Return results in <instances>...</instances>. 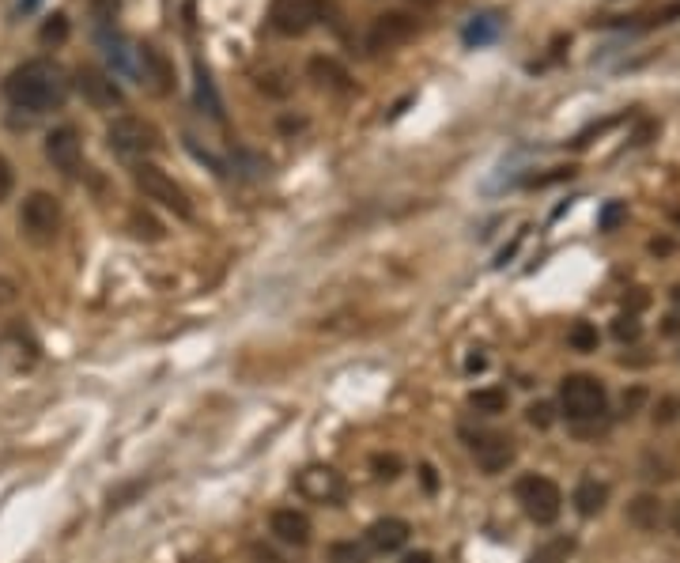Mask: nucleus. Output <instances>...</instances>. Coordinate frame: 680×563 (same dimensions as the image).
<instances>
[{
  "label": "nucleus",
  "mask_w": 680,
  "mask_h": 563,
  "mask_svg": "<svg viewBox=\"0 0 680 563\" xmlns=\"http://www.w3.org/2000/svg\"><path fill=\"white\" fill-rule=\"evenodd\" d=\"M310 80H314L318 87H329V91H352V76H348V68L333 57H310L306 65Z\"/></svg>",
  "instance_id": "a211bd4d"
},
{
  "label": "nucleus",
  "mask_w": 680,
  "mask_h": 563,
  "mask_svg": "<svg viewBox=\"0 0 680 563\" xmlns=\"http://www.w3.org/2000/svg\"><path fill=\"white\" fill-rule=\"evenodd\" d=\"M20 227L31 242H53L61 231V201L46 189H34L23 197V208H20Z\"/></svg>",
  "instance_id": "423d86ee"
},
{
  "label": "nucleus",
  "mask_w": 680,
  "mask_h": 563,
  "mask_svg": "<svg viewBox=\"0 0 680 563\" xmlns=\"http://www.w3.org/2000/svg\"><path fill=\"white\" fill-rule=\"evenodd\" d=\"M597 325L590 321H575L571 330H567V344H571L575 352H597Z\"/></svg>",
  "instance_id": "393cba45"
},
{
  "label": "nucleus",
  "mask_w": 680,
  "mask_h": 563,
  "mask_svg": "<svg viewBox=\"0 0 680 563\" xmlns=\"http://www.w3.org/2000/svg\"><path fill=\"white\" fill-rule=\"evenodd\" d=\"M4 95L15 110H27V114H49V110H61L65 99H68V76L57 61H46V57H34L23 61L20 68L8 72L4 80Z\"/></svg>",
  "instance_id": "f257e3e1"
},
{
  "label": "nucleus",
  "mask_w": 680,
  "mask_h": 563,
  "mask_svg": "<svg viewBox=\"0 0 680 563\" xmlns=\"http://www.w3.org/2000/svg\"><path fill=\"white\" fill-rule=\"evenodd\" d=\"M322 20V0H272L269 4V27L284 39H303Z\"/></svg>",
  "instance_id": "6e6552de"
},
{
  "label": "nucleus",
  "mask_w": 680,
  "mask_h": 563,
  "mask_svg": "<svg viewBox=\"0 0 680 563\" xmlns=\"http://www.w3.org/2000/svg\"><path fill=\"white\" fill-rule=\"evenodd\" d=\"M371 469H375L378 480H393V477H401V458H397V453H375Z\"/></svg>",
  "instance_id": "bb28decb"
},
{
  "label": "nucleus",
  "mask_w": 680,
  "mask_h": 563,
  "mask_svg": "<svg viewBox=\"0 0 680 563\" xmlns=\"http://www.w3.org/2000/svg\"><path fill=\"white\" fill-rule=\"evenodd\" d=\"M409 533H412V525L404 518H378L366 525L363 544H366V552H375V556H390L409 544Z\"/></svg>",
  "instance_id": "4468645a"
},
{
  "label": "nucleus",
  "mask_w": 680,
  "mask_h": 563,
  "mask_svg": "<svg viewBox=\"0 0 680 563\" xmlns=\"http://www.w3.org/2000/svg\"><path fill=\"white\" fill-rule=\"evenodd\" d=\"M325 556H329V563H366L371 559L366 544H356V541H333Z\"/></svg>",
  "instance_id": "5701e85b"
},
{
  "label": "nucleus",
  "mask_w": 680,
  "mask_h": 563,
  "mask_svg": "<svg viewBox=\"0 0 680 563\" xmlns=\"http://www.w3.org/2000/svg\"><path fill=\"white\" fill-rule=\"evenodd\" d=\"M15 295H20V292H15V284H12L8 277H0V306H8V303H15Z\"/></svg>",
  "instance_id": "2f4dec72"
},
{
  "label": "nucleus",
  "mask_w": 680,
  "mask_h": 563,
  "mask_svg": "<svg viewBox=\"0 0 680 563\" xmlns=\"http://www.w3.org/2000/svg\"><path fill=\"white\" fill-rule=\"evenodd\" d=\"M193 99L200 106V114H208L212 121H224V99H219V91L212 84V72L205 68V61L193 65Z\"/></svg>",
  "instance_id": "dca6fc26"
},
{
  "label": "nucleus",
  "mask_w": 680,
  "mask_h": 563,
  "mask_svg": "<svg viewBox=\"0 0 680 563\" xmlns=\"http://www.w3.org/2000/svg\"><path fill=\"white\" fill-rule=\"evenodd\" d=\"M680 330V318H666V333H676Z\"/></svg>",
  "instance_id": "ea45409f"
},
{
  "label": "nucleus",
  "mask_w": 680,
  "mask_h": 563,
  "mask_svg": "<svg viewBox=\"0 0 680 563\" xmlns=\"http://www.w3.org/2000/svg\"><path fill=\"white\" fill-rule=\"evenodd\" d=\"M106 144H110V152L121 155V159H140V155L159 148V129L137 114H121V118L110 121Z\"/></svg>",
  "instance_id": "39448f33"
},
{
  "label": "nucleus",
  "mask_w": 680,
  "mask_h": 563,
  "mask_svg": "<svg viewBox=\"0 0 680 563\" xmlns=\"http://www.w3.org/2000/svg\"><path fill=\"white\" fill-rule=\"evenodd\" d=\"M401 563H435V556H431V552H409Z\"/></svg>",
  "instance_id": "c9c22d12"
},
{
  "label": "nucleus",
  "mask_w": 680,
  "mask_h": 563,
  "mask_svg": "<svg viewBox=\"0 0 680 563\" xmlns=\"http://www.w3.org/2000/svg\"><path fill=\"white\" fill-rule=\"evenodd\" d=\"M133 178H137V189L148 197V201H155V205H163V208H171L178 220H193V205H190V197H186V189L178 186V181L163 171V167H155V163H137V171H133Z\"/></svg>",
  "instance_id": "7ed1b4c3"
},
{
  "label": "nucleus",
  "mask_w": 680,
  "mask_h": 563,
  "mask_svg": "<svg viewBox=\"0 0 680 563\" xmlns=\"http://www.w3.org/2000/svg\"><path fill=\"white\" fill-rule=\"evenodd\" d=\"M669 525H673V533L680 537V503H673V511H669Z\"/></svg>",
  "instance_id": "4c0bfd02"
},
{
  "label": "nucleus",
  "mask_w": 680,
  "mask_h": 563,
  "mask_svg": "<svg viewBox=\"0 0 680 563\" xmlns=\"http://www.w3.org/2000/svg\"><path fill=\"white\" fill-rule=\"evenodd\" d=\"M623 216H628V208H623L620 201H609V205L601 208V216H597V227H601V231H613V227L623 220Z\"/></svg>",
  "instance_id": "c756f323"
},
{
  "label": "nucleus",
  "mask_w": 680,
  "mask_h": 563,
  "mask_svg": "<svg viewBox=\"0 0 680 563\" xmlns=\"http://www.w3.org/2000/svg\"><path fill=\"white\" fill-rule=\"evenodd\" d=\"M68 34H72V27H68V15H65V12H53L49 20L42 23L39 39H42V46H65V42H68Z\"/></svg>",
  "instance_id": "b1692460"
},
{
  "label": "nucleus",
  "mask_w": 680,
  "mask_h": 563,
  "mask_svg": "<svg viewBox=\"0 0 680 563\" xmlns=\"http://www.w3.org/2000/svg\"><path fill=\"white\" fill-rule=\"evenodd\" d=\"M12 189H15V171H12V163L0 155V205L12 197Z\"/></svg>",
  "instance_id": "7c9ffc66"
},
{
  "label": "nucleus",
  "mask_w": 680,
  "mask_h": 563,
  "mask_svg": "<svg viewBox=\"0 0 680 563\" xmlns=\"http://www.w3.org/2000/svg\"><path fill=\"white\" fill-rule=\"evenodd\" d=\"M128 227H133V234H137V239H144V242H159L163 239V224L155 220V216H148V212H133Z\"/></svg>",
  "instance_id": "a878e982"
},
{
  "label": "nucleus",
  "mask_w": 680,
  "mask_h": 563,
  "mask_svg": "<svg viewBox=\"0 0 680 563\" xmlns=\"http://www.w3.org/2000/svg\"><path fill=\"white\" fill-rule=\"evenodd\" d=\"M654 416H658V420H661V424H669V420H673V416H676V401H673V397H666V401H661V409H658Z\"/></svg>",
  "instance_id": "473e14b6"
},
{
  "label": "nucleus",
  "mask_w": 680,
  "mask_h": 563,
  "mask_svg": "<svg viewBox=\"0 0 680 563\" xmlns=\"http://www.w3.org/2000/svg\"><path fill=\"white\" fill-rule=\"evenodd\" d=\"M571 552H575V541L567 537V533H560L552 541H544L525 563H567V559H571Z\"/></svg>",
  "instance_id": "4be33fe9"
},
{
  "label": "nucleus",
  "mask_w": 680,
  "mask_h": 563,
  "mask_svg": "<svg viewBox=\"0 0 680 563\" xmlns=\"http://www.w3.org/2000/svg\"><path fill=\"white\" fill-rule=\"evenodd\" d=\"M465 439H469L472 462L484 477L507 473V465H514V458H518V446H514V439L507 431H476V435L465 431Z\"/></svg>",
  "instance_id": "0eeeda50"
},
{
  "label": "nucleus",
  "mask_w": 680,
  "mask_h": 563,
  "mask_svg": "<svg viewBox=\"0 0 680 563\" xmlns=\"http://www.w3.org/2000/svg\"><path fill=\"white\" fill-rule=\"evenodd\" d=\"M39 4H42V0H20V12L31 15V12H39Z\"/></svg>",
  "instance_id": "58836bf2"
},
{
  "label": "nucleus",
  "mask_w": 680,
  "mask_h": 563,
  "mask_svg": "<svg viewBox=\"0 0 680 563\" xmlns=\"http://www.w3.org/2000/svg\"><path fill=\"white\" fill-rule=\"evenodd\" d=\"M673 220H676V227H680V208H676V212H673Z\"/></svg>",
  "instance_id": "37998d69"
},
{
  "label": "nucleus",
  "mask_w": 680,
  "mask_h": 563,
  "mask_svg": "<svg viewBox=\"0 0 680 563\" xmlns=\"http://www.w3.org/2000/svg\"><path fill=\"white\" fill-rule=\"evenodd\" d=\"M499 31H503V20L495 12H484V15H472V20L465 23V31H462V39H465V46H488V42H495L499 39Z\"/></svg>",
  "instance_id": "aec40b11"
},
{
  "label": "nucleus",
  "mask_w": 680,
  "mask_h": 563,
  "mask_svg": "<svg viewBox=\"0 0 680 563\" xmlns=\"http://www.w3.org/2000/svg\"><path fill=\"white\" fill-rule=\"evenodd\" d=\"M661 518H666V506H661V499L654 492H642V496H635L628 503V522L635 525V530H642V533L658 530Z\"/></svg>",
  "instance_id": "f3484780"
},
{
  "label": "nucleus",
  "mask_w": 680,
  "mask_h": 563,
  "mask_svg": "<svg viewBox=\"0 0 680 563\" xmlns=\"http://www.w3.org/2000/svg\"><path fill=\"white\" fill-rule=\"evenodd\" d=\"M673 303H676V306H680V284H676V287H673Z\"/></svg>",
  "instance_id": "79ce46f5"
},
{
  "label": "nucleus",
  "mask_w": 680,
  "mask_h": 563,
  "mask_svg": "<svg viewBox=\"0 0 680 563\" xmlns=\"http://www.w3.org/2000/svg\"><path fill=\"white\" fill-rule=\"evenodd\" d=\"M507 405H510V397L499 386H484V390L469 393V409L481 412V416H499V412H507Z\"/></svg>",
  "instance_id": "412c9836"
},
{
  "label": "nucleus",
  "mask_w": 680,
  "mask_h": 563,
  "mask_svg": "<svg viewBox=\"0 0 680 563\" xmlns=\"http://www.w3.org/2000/svg\"><path fill=\"white\" fill-rule=\"evenodd\" d=\"M650 253H673V242H669V239H654V242H650Z\"/></svg>",
  "instance_id": "e433bc0d"
},
{
  "label": "nucleus",
  "mask_w": 680,
  "mask_h": 563,
  "mask_svg": "<svg viewBox=\"0 0 680 563\" xmlns=\"http://www.w3.org/2000/svg\"><path fill=\"white\" fill-rule=\"evenodd\" d=\"M412 4H416V8H435L438 0H412Z\"/></svg>",
  "instance_id": "a19ab883"
},
{
  "label": "nucleus",
  "mask_w": 680,
  "mask_h": 563,
  "mask_svg": "<svg viewBox=\"0 0 680 563\" xmlns=\"http://www.w3.org/2000/svg\"><path fill=\"white\" fill-rule=\"evenodd\" d=\"M525 420L533 424V427H552V420H556V409L552 405H548V401H533L529 409H525Z\"/></svg>",
  "instance_id": "cd10ccee"
},
{
  "label": "nucleus",
  "mask_w": 680,
  "mask_h": 563,
  "mask_svg": "<svg viewBox=\"0 0 680 563\" xmlns=\"http://www.w3.org/2000/svg\"><path fill=\"white\" fill-rule=\"evenodd\" d=\"M484 367H488V356H484V352H472V356L465 359V371H469V374H472V371H484Z\"/></svg>",
  "instance_id": "72a5a7b5"
},
{
  "label": "nucleus",
  "mask_w": 680,
  "mask_h": 563,
  "mask_svg": "<svg viewBox=\"0 0 680 563\" xmlns=\"http://www.w3.org/2000/svg\"><path fill=\"white\" fill-rule=\"evenodd\" d=\"M571 503L582 518H597L605 511V503H609V484L601 480H582L575 492H571Z\"/></svg>",
  "instance_id": "6ab92c4d"
},
{
  "label": "nucleus",
  "mask_w": 680,
  "mask_h": 563,
  "mask_svg": "<svg viewBox=\"0 0 680 563\" xmlns=\"http://www.w3.org/2000/svg\"><path fill=\"white\" fill-rule=\"evenodd\" d=\"M269 533L280 544H291V549H306L314 525H310V518L303 511H296V506H280V511H272V518H269Z\"/></svg>",
  "instance_id": "2eb2a0df"
},
{
  "label": "nucleus",
  "mask_w": 680,
  "mask_h": 563,
  "mask_svg": "<svg viewBox=\"0 0 680 563\" xmlns=\"http://www.w3.org/2000/svg\"><path fill=\"white\" fill-rule=\"evenodd\" d=\"M299 492L314 503H340L344 499V477L329 465H310L299 473Z\"/></svg>",
  "instance_id": "ddd939ff"
},
{
  "label": "nucleus",
  "mask_w": 680,
  "mask_h": 563,
  "mask_svg": "<svg viewBox=\"0 0 680 563\" xmlns=\"http://www.w3.org/2000/svg\"><path fill=\"white\" fill-rule=\"evenodd\" d=\"M419 477H424V488H428V492H435V488H438V477H435V469H431V465H419Z\"/></svg>",
  "instance_id": "f704fd0d"
},
{
  "label": "nucleus",
  "mask_w": 680,
  "mask_h": 563,
  "mask_svg": "<svg viewBox=\"0 0 680 563\" xmlns=\"http://www.w3.org/2000/svg\"><path fill=\"white\" fill-rule=\"evenodd\" d=\"M46 159L53 163V171L61 174H76L80 163H84V140L76 125H57L49 136H46Z\"/></svg>",
  "instance_id": "9b49d317"
},
{
  "label": "nucleus",
  "mask_w": 680,
  "mask_h": 563,
  "mask_svg": "<svg viewBox=\"0 0 680 563\" xmlns=\"http://www.w3.org/2000/svg\"><path fill=\"white\" fill-rule=\"evenodd\" d=\"M514 499L522 503V511L529 522H537V525H552L563 511V492H560V484L556 480H548V477H522L518 484H514Z\"/></svg>",
  "instance_id": "20e7f679"
},
{
  "label": "nucleus",
  "mask_w": 680,
  "mask_h": 563,
  "mask_svg": "<svg viewBox=\"0 0 680 563\" xmlns=\"http://www.w3.org/2000/svg\"><path fill=\"white\" fill-rule=\"evenodd\" d=\"M639 333H642V325H639L635 314H620V318L613 321V337H616V340H639Z\"/></svg>",
  "instance_id": "c85d7f7f"
},
{
  "label": "nucleus",
  "mask_w": 680,
  "mask_h": 563,
  "mask_svg": "<svg viewBox=\"0 0 680 563\" xmlns=\"http://www.w3.org/2000/svg\"><path fill=\"white\" fill-rule=\"evenodd\" d=\"M416 34V20L409 12H382L378 20L366 31V49L371 53H385V49H397L404 46Z\"/></svg>",
  "instance_id": "1a4fd4ad"
},
{
  "label": "nucleus",
  "mask_w": 680,
  "mask_h": 563,
  "mask_svg": "<svg viewBox=\"0 0 680 563\" xmlns=\"http://www.w3.org/2000/svg\"><path fill=\"white\" fill-rule=\"evenodd\" d=\"M560 409L567 412V420L586 424V420H601L609 412V393L605 383L594 374H567L560 386Z\"/></svg>",
  "instance_id": "f03ea898"
},
{
  "label": "nucleus",
  "mask_w": 680,
  "mask_h": 563,
  "mask_svg": "<svg viewBox=\"0 0 680 563\" xmlns=\"http://www.w3.org/2000/svg\"><path fill=\"white\" fill-rule=\"evenodd\" d=\"M76 91L84 95V102L91 110H121L125 106V95L114 76H106L99 68H80L76 72Z\"/></svg>",
  "instance_id": "9d476101"
},
{
  "label": "nucleus",
  "mask_w": 680,
  "mask_h": 563,
  "mask_svg": "<svg viewBox=\"0 0 680 563\" xmlns=\"http://www.w3.org/2000/svg\"><path fill=\"white\" fill-rule=\"evenodd\" d=\"M137 80L152 91V95H171L174 91V65L167 61V53L155 46H137Z\"/></svg>",
  "instance_id": "f8f14e48"
}]
</instances>
